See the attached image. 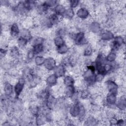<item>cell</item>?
<instances>
[{
  "instance_id": "9a60e30c",
  "label": "cell",
  "mask_w": 126,
  "mask_h": 126,
  "mask_svg": "<svg viewBox=\"0 0 126 126\" xmlns=\"http://www.w3.org/2000/svg\"><path fill=\"white\" fill-rule=\"evenodd\" d=\"M16 45L21 50H23L27 49L28 45L30 42L28 40L26 39L19 36L16 40Z\"/></svg>"
},
{
  "instance_id": "7a4b0ae2",
  "label": "cell",
  "mask_w": 126,
  "mask_h": 126,
  "mask_svg": "<svg viewBox=\"0 0 126 126\" xmlns=\"http://www.w3.org/2000/svg\"><path fill=\"white\" fill-rule=\"evenodd\" d=\"M76 18L78 19L85 21L90 18L91 16V12L90 10L85 6H80L75 12Z\"/></svg>"
},
{
  "instance_id": "44dd1931",
  "label": "cell",
  "mask_w": 126,
  "mask_h": 126,
  "mask_svg": "<svg viewBox=\"0 0 126 126\" xmlns=\"http://www.w3.org/2000/svg\"><path fill=\"white\" fill-rule=\"evenodd\" d=\"M45 58L42 55H37L35 56L33 62L35 66L41 67L43 66Z\"/></svg>"
},
{
  "instance_id": "2e32d148",
  "label": "cell",
  "mask_w": 126,
  "mask_h": 126,
  "mask_svg": "<svg viewBox=\"0 0 126 126\" xmlns=\"http://www.w3.org/2000/svg\"><path fill=\"white\" fill-rule=\"evenodd\" d=\"M77 90V89L75 87V86L65 87L63 96L67 99H69Z\"/></svg>"
},
{
  "instance_id": "7c38bea8",
  "label": "cell",
  "mask_w": 126,
  "mask_h": 126,
  "mask_svg": "<svg viewBox=\"0 0 126 126\" xmlns=\"http://www.w3.org/2000/svg\"><path fill=\"white\" fill-rule=\"evenodd\" d=\"M75 79L71 74L65 75L63 79V84L65 87L74 86Z\"/></svg>"
},
{
  "instance_id": "5bb4252c",
  "label": "cell",
  "mask_w": 126,
  "mask_h": 126,
  "mask_svg": "<svg viewBox=\"0 0 126 126\" xmlns=\"http://www.w3.org/2000/svg\"><path fill=\"white\" fill-rule=\"evenodd\" d=\"M19 36H21L26 39L29 42L31 41V40L32 39L33 37L32 34L30 29L24 27H23L21 30Z\"/></svg>"
},
{
  "instance_id": "3957f363",
  "label": "cell",
  "mask_w": 126,
  "mask_h": 126,
  "mask_svg": "<svg viewBox=\"0 0 126 126\" xmlns=\"http://www.w3.org/2000/svg\"><path fill=\"white\" fill-rule=\"evenodd\" d=\"M88 30L91 33L95 34H99L102 30V25L97 21H92L88 25Z\"/></svg>"
},
{
  "instance_id": "9c48e42d",
  "label": "cell",
  "mask_w": 126,
  "mask_h": 126,
  "mask_svg": "<svg viewBox=\"0 0 126 126\" xmlns=\"http://www.w3.org/2000/svg\"><path fill=\"white\" fill-rule=\"evenodd\" d=\"M126 106V96L125 94H122L117 99L116 106L117 109L120 112H125Z\"/></svg>"
},
{
  "instance_id": "ac0fdd59",
  "label": "cell",
  "mask_w": 126,
  "mask_h": 126,
  "mask_svg": "<svg viewBox=\"0 0 126 126\" xmlns=\"http://www.w3.org/2000/svg\"><path fill=\"white\" fill-rule=\"evenodd\" d=\"M70 48L66 43H64L59 47L56 48V50L59 55L64 56L69 53Z\"/></svg>"
},
{
  "instance_id": "d6986e66",
  "label": "cell",
  "mask_w": 126,
  "mask_h": 126,
  "mask_svg": "<svg viewBox=\"0 0 126 126\" xmlns=\"http://www.w3.org/2000/svg\"><path fill=\"white\" fill-rule=\"evenodd\" d=\"M118 58L117 52L110 50L105 55L106 61L109 63H112L116 61Z\"/></svg>"
},
{
  "instance_id": "603a6c76",
  "label": "cell",
  "mask_w": 126,
  "mask_h": 126,
  "mask_svg": "<svg viewBox=\"0 0 126 126\" xmlns=\"http://www.w3.org/2000/svg\"><path fill=\"white\" fill-rule=\"evenodd\" d=\"M45 4L50 8L53 9L58 3L59 1L57 0H49L44 1Z\"/></svg>"
},
{
  "instance_id": "ffe728a7",
  "label": "cell",
  "mask_w": 126,
  "mask_h": 126,
  "mask_svg": "<svg viewBox=\"0 0 126 126\" xmlns=\"http://www.w3.org/2000/svg\"><path fill=\"white\" fill-rule=\"evenodd\" d=\"M53 42L55 49L65 43L64 38L60 36H55L53 38Z\"/></svg>"
},
{
  "instance_id": "8fae6325",
  "label": "cell",
  "mask_w": 126,
  "mask_h": 126,
  "mask_svg": "<svg viewBox=\"0 0 126 126\" xmlns=\"http://www.w3.org/2000/svg\"><path fill=\"white\" fill-rule=\"evenodd\" d=\"M75 12H74V9L68 7L67 8H66L63 16V18L64 20L71 21L75 18Z\"/></svg>"
},
{
  "instance_id": "4fadbf2b",
  "label": "cell",
  "mask_w": 126,
  "mask_h": 126,
  "mask_svg": "<svg viewBox=\"0 0 126 126\" xmlns=\"http://www.w3.org/2000/svg\"><path fill=\"white\" fill-rule=\"evenodd\" d=\"M94 52V46L91 44H88L86 45V47L84 48L82 52V55L84 57L90 58L93 55Z\"/></svg>"
},
{
  "instance_id": "52a82bcc",
  "label": "cell",
  "mask_w": 126,
  "mask_h": 126,
  "mask_svg": "<svg viewBox=\"0 0 126 126\" xmlns=\"http://www.w3.org/2000/svg\"><path fill=\"white\" fill-rule=\"evenodd\" d=\"M58 80L59 78L53 73H52L46 75L44 82L46 86L50 88H53L57 85L58 84Z\"/></svg>"
},
{
  "instance_id": "277c9868",
  "label": "cell",
  "mask_w": 126,
  "mask_h": 126,
  "mask_svg": "<svg viewBox=\"0 0 126 126\" xmlns=\"http://www.w3.org/2000/svg\"><path fill=\"white\" fill-rule=\"evenodd\" d=\"M56 59L51 56L45 58L43 63V67L48 72L53 71L55 67L57 66Z\"/></svg>"
},
{
  "instance_id": "8992f818",
  "label": "cell",
  "mask_w": 126,
  "mask_h": 126,
  "mask_svg": "<svg viewBox=\"0 0 126 126\" xmlns=\"http://www.w3.org/2000/svg\"><path fill=\"white\" fill-rule=\"evenodd\" d=\"M114 32L110 30H102L99 34V39L105 42L111 41L114 37Z\"/></svg>"
},
{
  "instance_id": "30bf717a",
  "label": "cell",
  "mask_w": 126,
  "mask_h": 126,
  "mask_svg": "<svg viewBox=\"0 0 126 126\" xmlns=\"http://www.w3.org/2000/svg\"><path fill=\"white\" fill-rule=\"evenodd\" d=\"M66 9V6L63 3H61V1H59V3L53 8V11L55 14L63 17Z\"/></svg>"
},
{
  "instance_id": "6da1fadb",
  "label": "cell",
  "mask_w": 126,
  "mask_h": 126,
  "mask_svg": "<svg viewBox=\"0 0 126 126\" xmlns=\"http://www.w3.org/2000/svg\"><path fill=\"white\" fill-rule=\"evenodd\" d=\"M21 30L19 24L17 22L14 21L11 23L9 27V37L11 38V39L16 40L19 37Z\"/></svg>"
},
{
  "instance_id": "5b68a950",
  "label": "cell",
  "mask_w": 126,
  "mask_h": 126,
  "mask_svg": "<svg viewBox=\"0 0 126 126\" xmlns=\"http://www.w3.org/2000/svg\"><path fill=\"white\" fill-rule=\"evenodd\" d=\"M3 94L5 95H6L7 97L11 99L14 98V97H13V95H14V86L12 84H11V82L9 81L3 82Z\"/></svg>"
},
{
  "instance_id": "7402d4cb",
  "label": "cell",
  "mask_w": 126,
  "mask_h": 126,
  "mask_svg": "<svg viewBox=\"0 0 126 126\" xmlns=\"http://www.w3.org/2000/svg\"><path fill=\"white\" fill-rule=\"evenodd\" d=\"M81 1L76 0H68V5L69 7L72 8L73 9L78 8L80 6Z\"/></svg>"
},
{
  "instance_id": "ba28073f",
  "label": "cell",
  "mask_w": 126,
  "mask_h": 126,
  "mask_svg": "<svg viewBox=\"0 0 126 126\" xmlns=\"http://www.w3.org/2000/svg\"><path fill=\"white\" fill-rule=\"evenodd\" d=\"M53 73L58 78H61L63 77L66 73L67 69L66 67L62 63L57 64L53 70Z\"/></svg>"
},
{
  "instance_id": "e0dca14e",
  "label": "cell",
  "mask_w": 126,
  "mask_h": 126,
  "mask_svg": "<svg viewBox=\"0 0 126 126\" xmlns=\"http://www.w3.org/2000/svg\"><path fill=\"white\" fill-rule=\"evenodd\" d=\"M32 50L33 51L34 53L37 55H42V54L46 52L45 48L44 47V46L43 45V43H40L38 44L34 45L31 47Z\"/></svg>"
}]
</instances>
